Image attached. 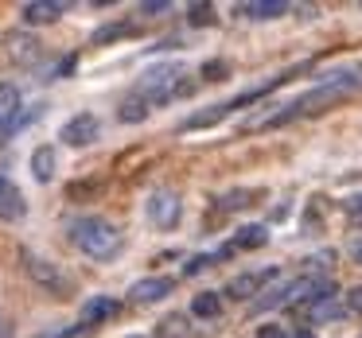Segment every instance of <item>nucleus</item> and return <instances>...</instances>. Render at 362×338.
Listing matches in <instances>:
<instances>
[{"label":"nucleus","mask_w":362,"mask_h":338,"mask_svg":"<svg viewBox=\"0 0 362 338\" xmlns=\"http://www.w3.org/2000/svg\"><path fill=\"white\" fill-rule=\"evenodd\" d=\"M117 315V299L113 296H94L82 303V327H94V322H105Z\"/></svg>","instance_id":"9d476101"},{"label":"nucleus","mask_w":362,"mask_h":338,"mask_svg":"<svg viewBox=\"0 0 362 338\" xmlns=\"http://www.w3.org/2000/svg\"><path fill=\"white\" fill-rule=\"evenodd\" d=\"M191 311H195L199 319H218V311H222L218 291H199V296L191 299Z\"/></svg>","instance_id":"2eb2a0df"},{"label":"nucleus","mask_w":362,"mask_h":338,"mask_svg":"<svg viewBox=\"0 0 362 338\" xmlns=\"http://www.w3.org/2000/svg\"><path fill=\"white\" fill-rule=\"evenodd\" d=\"M245 198H250V191H238V195H226V210H234V206H245Z\"/></svg>","instance_id":"c85d7f7f"},{"label":"nucleus","mask_w":362,"mask_h":338,"mask_svg":"<svg viewBox=\"0 0 362 338\" xmlns=\"http://www.w3.org/2000/svg\"><path fill=\"white\" fill-rule=\"evenodd\" d=\"M269 280H276V268H261V272H242V276H234V280L226 284V296H234V299H250V296H257L261 284H269Z\"/></svg>","instance_id":"0eeeda50"},{"label":"nucleus","mask_w":362,"mask_h":338,"mask_svg":"<svg viewBox=\"0 0 362 338\" xmlns=\"http://www.w3.org/2000/svg\"><path fill=\"white\" fill-rule=\"evenodd\" d=\"M117 117L125 121V125H136V121H144V117H148V102H144L141 94L125 97V102H121V113H117Z\"/></svg>","instance_id":"dca6fc26"},{"label":"nucleus","mask_w":362,"mask_h":338,"mask_svg":"<svg viewBox=\"0 0 362 338\" xmlns=\"http://www.w3.org/2000/svg\"><path fill=\"white\" fill-rule=\"evenodd\" d=\"M296 338H315V334H312V330H300V334H296Z\"/></svg>","instance_id":"f704fd0d"},{"label":"nucleus","mask_w":362,"mask_h":338,"mask_svg":"<svg viewBox=\"0 0 362 338\" xmlns=\"http://www.w3.org/2000/svg\"><path fill=\"white\" fill-rule=\"evenodd\" d=\"M304 265L312 268V272H323V276H327L331 265H335V249H331V253H315L312 260H304Z\"/></svg>","instance_id":"5701e85b"},{"label":"nucleus","mask_w":362,"mask_h":338,"mask_svg":"<svg viewBox=\"0 0 362 338\" xmlns=\"http://www.w3.org/2000/svg\"><path fill=\"white\" fill-rule=\"evenodd\" d=\"M180 214H183V206H180V195H175V191H156V195L148 198V218H152V226L175 229Z\"/></svg>","instance_id":"20e7f679"},{"label":"nucleus","mask_w":362,"mask_h":338,"mask_svg":"<svg viewBox=\"0 0 362 338\" xmlns=\"http://www.w3.org/2000/svg\"><path fill=\"white\" fill-rule=\"evenodd\" d=\"M257 338H284V327L269 322V327H257Z\"/></svg>","instance_id":"cd10ccee"},{"label":"nucleus","mask_w":362,"mask_h":338,"mask_svg":"<svg viewBox=\"0 0 362 338\" xmlns=\"http://www.w3.org/2000/svg\"><path fill=\"white\" fill-rule=\"evenodd\" d=\"M168 8H172L168 0H148V4H141V16H164Z\"/></svg>","instance_id":"a878e982"},{"label":"nucleus","mask_w":362,"mask_h":338,"mask_svg":"<svg viewBox=\"0 0 362 338\" xmlns=\"http://www.w3.org/2000/svg\"><path fill=\"white\" fill-rule=\"evenodd\" d=\"M98 117L94 113H78V117H71L63 125V133H59V140H66L71 148H86V144H94L98 140Z\"/></svg>","instance_id":"39448f33"},{"label":"nucleus","mask_w":362,"mask_h":338,"mask_svg":"<svg viewBox=\"0 0 362 338\" xmlns=\"http://www.w3.org/2000/svg\"><path fill=\"white\" fill-rule=\"evenodd\" d=\"M230 113V105H214V109H206V113H195V117H187L183 121V128H203V125H214V121H222Z\"/></svg>","instance_id":"aec40b11"},{"label":"nucleus","mask_w":362,"mask_h":338,"mask_svg":"<svg viewBox=\"0 0 362 338\" xmlns=\"http://www.w3.org/2000/svg\"><path fill=\"white\" fill-rule=\"evenodd\" d=\"M261 245H269V226H242L234 234L230 253H238V249H261Z\"/></svg>","instance_id":"f8f14e48"},{"label":"nucleus","mask_w":362,"mask_h":338,"mask_svg":"<svg viewBox=\"0 0 362 338\" xmlns=\"http://www.w3.org/2000/svg\"><path fill=\"white\" fill-rule=\"evenodd\" d=\"M339 307H335V296H323V299H315L312 303V319H339Z\"/></svg>","instance_id":"4be33fe9"},{"label":"nucleus","mask_w":362,"mask_h":338,"mask_svg":"<svg viewBox=\"0 0 362 338\" xmlns=\"http://www.w3.org/2000/svg\"><path fill=\"white\" fill-rule=\"evenodd\" d=\"M346 253H351V257L362 265V234H354V237H351V245H346Z\"/></svg>","instance_id":"7c9ffc66"},{"label":"nucleus","mask_w":362,"mask_h":338,"mask_svg":"<svg viewBox=\"0 0 362 338\" xmlns=\"http://www.w3.org/2000/svg\"><path fill=\"white\" fill-rule=\"evenodd\" d=\"M346 311L362 315V284H358V288H351V291H346Z\"/></svg>","instance_id":"bb28decb"},{"label":"nucleus","mask_w":362,"mask_h":338,"mask_svg":"<svg viewBox=\"0 0 362 338\" xmlns=\"http://www.w3.org/2000/svg\"><path fill=\"white\" fill-rule=\"evenodd\" d=\"M71 241L86 253L90 260H113L121 253V229L105 218H78L71 226Z\"/></svg>","instance_id":"f257e3e1"},{"label":"nucleus","mask_w":362,"mask_h":338,"mask_svg":"<svg viewBox=\"0 0 362 338\" xmlns=\"http://www.w3.org/2000/svg\"><path fill=\"white\" fill-rule=\"evenodd\" d=\"M24 265H28V276H32L40 288H47L51 296H71V276L59 265H51V260H43V257H32V253H24Z\"/></svg>","instance_id":"7ed1b4c3"},{"label":"nucleus","mask_w":362,"mask_h":338,"mask_svg":"<svg viewBox=\"0 0 362 338\" xmlns=\"http://www.w3.org/2000/svg\"><path fill=\"white\" fill-rule=\"evenodd\" d=\"M214 265V257H191L187 265H183V276H199L203 268H211Z\"/></svg>","instance_id":"393cba45"},{"label":"nucleus","mask_w":362,"mask_h":338,"mask_svg":"<svg viewBox=\"0 0 362 338\" xmlns=\"http://www.w3.org/2000/svg\"><path fill=\"white\" fill-rule=\"evenodd\" d=\"M226 74H230L226 63H206V66H203V78H206V82H222Z\"/></svg>","instance_id":"b1692460"},{"label":"nucleus","mask_w":362,"mask_h":338,"mask_svg":"<svg viewBox=\"0 0 362 338\" xmlns=\"http://www.w3.org/2000/svg\"><path fill=\"white\" fill-rule=\"evenodd\" d=\"M242 16H253V20H273V16H284L288 4L284 0H253V4H238Z\"/></svg>","instance_id":"ddd939ff"},{"label":"nucleus","mask_w":362,"mask_h":338,"mask_svg":"<svg viewBox=\"0 0 362 338\" xmlns=\"http://www.w3.org/2000/svg\"><path fill=\"white\" fill-rule=\"evenodd\" d=\"M55 164H59V159H55V148H47V144L32 152V175H35L40 183H51V179H55Z\"/></svg>","instance_id":"4468645a"},{"label":"nucleus","mask_w":362,"mask_h":338,"mask_svg":"<svg viewBox=\"0 0 362 338\" xmlns=\"http://www.w3.org/2000/svg\"><path fill=\"white\" fill-rule=\"evenodd\" d=\"M24 214H28V203L20 195V187L0 175V222H20Z\"/></svg>","instance_id":"6e6552de"},{"label":"nucleus","mask_w":362,"mask_h":338,"mask_svg":"<svg viewBox=\"0 0 362 338\" xmlns=\"http://www.w3.org/2000/svg\"><path fill=\"white\" fill-rule=\"evenodd\" d=\"M156 338H187V315H164L156 322Z\"/></svg>","instance_id":"6ab92c4d"},{"label":"nucleus","mask_w":362,"mask_h":338,"mask_svg":"<svg viewBox=\"0 0 362 338\" xmlns=\"http://www.w3.org/2000/svg\"><path fill=\"white\" fill-rule=\"evenodd\" d=\"M191 94L187 82H180V66H156L141 78V97L144 102H172V97H183Z\"/></svg>","instance_id":"f03ea898"},{"label":"nucleus","mask_w":362,"mask_h":338,"mask_svg":"<svg viewBox=\"0 0 362 338\" xmlns=\"http://www.w3.org/2000/svg\"><path fill=\"white\" fill-rule=\"evenodd\" d=\"M136 28L129 24V20H117V24H105L94 32V47H102V43H113V40H125V35H133Z\"/></svg>","instance_id":"a211bd4d"},{"label":"nucleus","mask_w":362,"mask_h":338,"mask_svg":"<svg viewBox=\"0 0 362 338\" xmlns=\"http://www.w3.org/2000/svg\"><path fill=\"white\" fill-rule=\"evenodd\" d=\"M187 20H191L195 28L214 24V4H203V0H199V4H191V8H187Z\"/></svg>","instance_id":"412c9836"},{"label":"nucleus","mask_w":362,"mask_h":338,"mask_svg":"<svg viewBox=\"0 0 362 338\" xmlns=\"http://www.w3.org/2000/svg\"><path fill=\"white\" fill-rule=\"evenodd\" d=\"M0 338H12V322H8V315L0 311Z\"/></svg>","instance_id":"473e14b6"},{"label":"nucleus","mask_w":362,"mask_h":338,"mask_svg":"<svg viewBox=\"0 0 362 338\" xmlns=\"http://www.w3.org/2000/svg\"><path fill=\"white\" fill-rule=\"evenodd\" d=\"M71 71H74V55H71V59H63V63L55 66V78H66Z\"/></svg>","instance_id":"2f4dec72"},{"label":"nucleus","mask_w":362,"mask_h":338,"mask_svg":"<svg viewBox=\"0 0 362 338\" xmlns=\"http://www.w3.org/2000/svg\"><path fill=\"white\" fill-rule=\"evenodd\" d=\"M20 113V90L12 82H0V121H12Z\"/></svg>","instance_id":"f3484780"},{"label":"nucleus","mask_w":362,"mask_h":338,"mask_svg":"<svg viewBox=\"0 0 362 338\" xmlns=\"http://www.w3.org/2000/svg\"><path fill=\"white\" fill-rule=\"evenodd\" d=\"M8 55H12V63H24V66H32L35 59L43 55V43L35 40V35H8Z\"/></svg>","instance_id":"1a4fd4ad"},{"label":"nucleus","mask_w":362,"mask_h":338,"mask_svg":"<svg viewBox=\"0 0 362 338\" xmlns=\"http://www.w3.org/2000/svg\"><path fill=\"white\" fill-rule=\"evenodd\" d=\"M172 291H175L172 276H148V280H136L133 288H129V299L144 307V303H160V299L172 296Z\"/></svg>","instance_id":"423d86ee"},{"label":"nucleus","mask_w":362,"mask_h":338,"mask_svg":"<svg viewBox=\"0 0 362 338\" xmlns=\"http://www.w3.org/2000/svg\"><path fill=\"white\" fill-rule=\"evenodd\" d=\"M59 16H63V4H55V0H32V4H24L28 24H55Z\"/></svg>","instance_id":"9b49d317"},{"label":"nucleus","mask_w":362,"mask_h":338,"mask_svg":"<svg viewBox=\"0 0 362 338\" xmlns=\"http://www.w3.org/2000/svg\"><path fill=\"white\" fill-rule=\"evenodd\" d=\"M35 338H63V330H43V334H35Z\"/></svg>","instance_id":"72a5a7b5"},{"label":"nucleus","mask_w":362,"mask_h":338,"mask_svg":"<svg viewBox=\"0 0 362 338\" xmlns=\"http://www.w3.org/2000/svg\"><path fill=\"white\" fill-rule=\"evenodd\" d=\"M346 214H351V222H354V226H362V198L346 203Z\"/></svg>","instance_id":"c756f323"}]
</instances>
